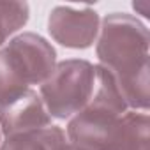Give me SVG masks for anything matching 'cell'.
Wrapping results in <instances>:
<instances>
[{
    "label": "cell",
    "instance_id": "6da1fadb",
    "mask_svg": "<svg viewBox=\"0 0 150 150\" xmlns=\"http://www.w3.org/2000/svg\"><path fill=\"white\" fill-rule=\"evenodd\" d=\"M148 28L127 13L106 14L96 39V55L117 83L127 108L148 111Z\"/></svg>",
    "mask_w": 150,
    "mask_h": 150
},
{
    "label": "cell",
    "instance_id": "7a4b0ae2",
    "mask_svg": "<svg viewBox=\"0 0 150 150\" xmlns=\"http://www.w3.org/2000/svg\"><path fill=\"white\" fill-rule=\"evenodd\" d=\"M127 110L113 76L96 64L92 96L67 124V138L71 145L83 150H113L118 122Z\"/></svg>",
    "mask_w": 150,
    "mask_h": 150
},
{
    "label": "cell",
    "instance_id": "3957f363",
    "mask_svg": "<svg viewBox=\"0 0 150 150\" xmlns=\"http://www.w3.org/2000/svg\"><path fill=\"white\" fill-rule=\"evenodd\" d=\"M57 65V51L42 35L23 32L0 48V106L41 85Z\"/></svg>",
    "mask_w": 150,
    "mask_h": 150
},
{
    "label": "cell",
    "instance_id": "277c9868",
    "mask_svg": "<svg viewBox=\"0 0 150 150\" xmlns=\"http://www.w3.org/2000/svg\"><path fill=\"white\" fill-rule=\"evenodd\" d=\"M96 65L85 58L57 62L53 72L39 85V96L51 118L65 120L78 113L92 96Z\"/></svg>",
    "mask_w": 150,
    "mask_h": 150
},
{
    "label": "cell",
    "instance_id": "5b68a950",
    "mask_svg": "<svg viewBox=\"0 0 150 150\" xmlns=\"http://www.w3.org/2000/svg\"><path fill=\"white\" fill-rule=\"evenodd\" d=\"M101 18L92 7L57 6L48 16V32L55 42L71 50H87L99 35Z\"/></svg>",
    "mask_w": 150,
    "mask_h": 150
},
{
    "label": "cell",
    "instance_id": "8992f818",
    "mask_svg": "<svg viewBox=\"0 0 150 150\" xmlns=\"http://www.w3.org/2000/svg\"><path fill=\"white\" fill-rule=\"evenodd\" d=\"M48 125H51V117L48 115L39 92L34 88L0 106V132L4 136L42 129Z\"/></svg>",
    "mask_w": 150,
    "mask_h": 150
},
{
    "label": "cell",
    "instance_id": "52a82bcc",
    "mask_svg": "<svg viewBox=\"0 0 150 150\" xmlns=\"http://www.w3.org/2000/svg\"><path fill=\"white\" fill-rule=\"evenodd\" d=\"M113 150H150V118L146 111H125L117 127Z\"/></svg>",
    "mask_w": 150,
    "mask_h": 150
},
{
    "label": "cell",
    "instance_id": "ba28073f",
    "mask_svg": "<svg viewBox=\"0 0 150 150\" xmlns=\"http://www.w3.org/2000/svg\"><path fill=\"white\" fill-rule=\"evenodd\" d=\"M65 145V132L58 125H48L6 136L0 150H64Z\"/></svg>",
    "mask_w": 150,
    "mask_h": 150
},
{
    "label": "cell",
    "instance_id": "9c48e42d",
    "mask_svg": "<svg viewBox=\"0 0 150 150\" xmlns=\"http://www.w3.org/2000/svg\"><path fill=\"white\" fill-rule=\"evenodd\" d=\"M28 18L30 7L27 2H0V48L27 25Z\"/></svg>",
    "mask_w": 150,
    "mask_h": 150
},
{
    "label": "cell",
    "instance_id": "30bf717a",
    "mask_svg": "<svg viewBox=\"0 0 150 150\" xmlns=\"http://www.w3.org/2000/svg\"><path fill=\"white\" fill-rule=\"evenodd\" d=\"M64 150H83V148H78V146H74V145H71V143H67V145L64 146Z\"/></svg>",
    "mask_w": 150,
    "mask_h": 150
},
{
    "label": "cell",
    "instance_id": "8fae6325",
    "mask_svg": "<svg viewBox=\"0 0 150 150\" xmlns=\"http://www.w3.org/2000/svg\"><path fill=\"white\" fill-rule=\"evenodd\" d=\"M0 138H2V132H0Z\"/></svg>",
    "mask_w": 150,
    "mask_h": 150
}]
</instances>
